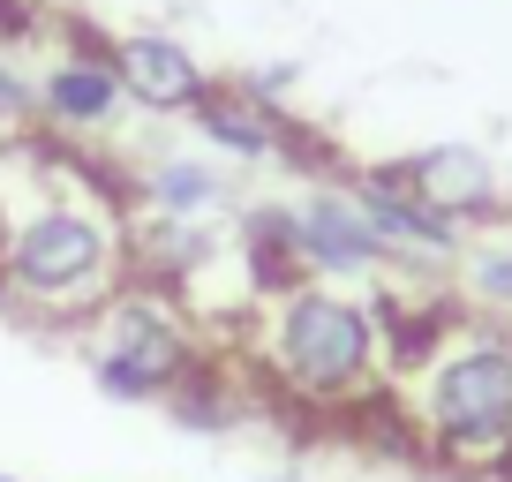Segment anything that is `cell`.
Wrapping results in <instances>:
<instances>
[{
  "instance_id": "obj_1",
  "label": "cell",
  "mask_w": 512,
  "mask_h": 482,
  "mask_svg": "<svg viewBox=\"0 0 512 482\" xmlns=\"http://www.w3.org/2000/svg\"><path fill=\"white\" fill-rule=\"evenodd\" d=\"M128 219V181L76 144L46 129L0 136V302L16 317L91 324L128 287Z\"/></svg>"
},
{
  "instance_id": "obj_2",
  "label": "cell",
  "mask_w": 512,
  "mask_h": 482,
  "mask_svg": "<svg viewBox=\"0 0 512 482\" xmlns=\"http://www.w3.org/2000/svg\"><path fill=\"white\" fill-rule=\"evenodd\" d=\"M241 370L264 392L317 407V415H362L392 392V354H384L377 309L362 287H332V279H302L287 294L249 302Z\"/></svg>"
},
{
  "instance_id": "obj_3",
  "label": "cell",
  "mask_w": 512,
  "mask_h": 482,
  "mask_svg": "<svg viewBox=\"0 0 512 482\" xmlns=\"http://www.w3.org/2000/svg\"><path fill=\"white\" fill-rule=\"evenodd\" d=\"M415 452L452 475H512V324L467 309L415 370L392 377Z\"/></svg>"
},
{
  "instance_id": "obj_4",
  "label": "cell",
  "mask_w": 512,
  "mask_h": 482,
  "mask_svg": "<svg viewBox=\"0 0 512 482\" xmlns=\"http://www.w3.org/2000/svg\"><path fill=\"white\" fill-rule=\"evenodd\" d=\"M76 332H83V370H91V385L106 392V400H128V407L166 400L211 354L204 332H196V317H189V302L166 294V287H144V279H128Z\"/></svg>"
},
{
  "instance_id": "obj_5",
  "label": "cell",
  "mask_w": 512,
  "mask_h": 482,
  "mask_svg": "<svg viewBox=\"0 0 512 482\" xmlns=\"http://www.w3.org/2000/svg\"><path fill=\"white\" fill-rule=\"evenodd\" d=\"M347 196L362 204V219L377 226L384 257H392V272H452V257H460V226L437 219L430 204H422L415 189H407L400 159H369L347 174Z\"/></svg>"
},
{
  "instance_id": "obj_6",
  "label": "cell",
  "mask_w": 512,
  "mask_h": 482,
  "mask_svg": "<svg viewBox=\"0 0 512 482\" xmlns=\"http://www.w3.org/2000/svg\"><path fill=\"white\" fill-rule=\"evenodd\" d=\"M31 91H38V129L61 136V144L113 136V129H121V113H128V91H121V76H113L106 38H76V46H61Z\"/></svg>"
},
{
  "instance_id": "obj_7",
  "label": "cell",
  "mask_w": 512,
  "mask_h": 482,
  "mask_svg": "<svg viewBox=\"0 0 512 482\" xmlns=\"http://www.w3.org/2000/svg\"><path fill=\"white\" fill-rule=\"evenodd\" d=\"M294 257H302V279H332V287H362V279L392 272L347 181H317L309 196H294Z\"/></svg>"
},
{
  "instance_id": "obj_8",
  "label": "cell",
  "mask_w": 512,
  "mask_h": 482,
  "mask_svg": "<svg viewBox=\"0 0 512 482\" xmlns=\"http://www.w3.org/2000/svg\"><path fill=\"white\" fill-rule=\"evenodd\" d=\"M400 174H407V189H415L437 219H452L460 234L467 226H490L497 211H512V189H505V174H497V159L475 151V144H422V151L400 159Z\"/></svg>"
},
{
  "instance_id": "obj_9",
  "label": "cell",
  "mask_w": 512,
  "mask_h": 482,
  "mask_svg": "<svg viewBox=\"0 0 512 482\" xmlns=\"http://www.w3.org/2000/svg\"><path fill=\"white\" fill-rule=\"evenodd\" d=\"M106 53H113V76H121L128 106H144V113H181L189 121V106L219 83L196 61V46L174 31H121V38H106Z\"/></svg>"
},
{
  "instance_id": "obj_10",
  "label": "cell",
  "mask_w": 512,
  "mask_h": 482,
  "mask_svg": "<svg viewBox=\"0 0 512 482\" xmlns=\"http://www.w3.org/2000/svg\"><path fill=\"white\" fill-rule=\"evenodd\" d=\"M189 129L234 166H272V159H294V151H302L294 106H264V98L241 91V83H211L189 106Z\"/></svg>"
},
{
  "instance_id": "obj_11",
  "label": "cell",
  "mask_w": 512,
  "mask_h": 482,
  "mask_svg": "<svg viewBox=\"0 0 512 482\" xmlns=\"http://www.w3.org/2000/svg\"><path fill=\"white\" fill-rule=\"evenodd\" d=\"M128 196H136V211H159V219H211L226 204V174L211 159L166 151V159H144L128 174Z\"/></svg>"
},
{
  "instance_id": "obj_12",
  "label": "cell",
  "mask_w": 512,
  "mask_h": 482,
  "mask_svg": "<svg viewBox=\"0 0 512 482\" xmlns=\"http://www.w3.org/2000/svg\"><path fill=\"white\" fill-rule=\"evenodd\" d=\"M452 294L475 317H512V211H497L490 226H467L452 257Z\"/></svg>"
},
{
  "instance_id": "obj_13",
  "label": "cell",
  "mask_w": 512,
  "mask_h": 482,
  "mask_svg": "<svg viewBox=\"0 0 512 482\" xmlns=\"http://www.w3.org/2000/svg\"><path fill=\"white\" fill-rule=\"evenodd\" d=\"M166 415L189 422V430H234V422H241L234 385H226V370H219V354H204V362H196V370L166 392Z\"/></svg>"
},
{
  "instance_id": "obj_14",
  "label": "cell",
  "mask_w": 512,
  "mask_h": 482,
  "mask_svg": "<svg viewBox=\"0 0 512 482\" xmlns=\"http://www.w3.org/2000/svg\"><path fill=\"white\" fill-rule=\"evenodd\" d=\"M23 129H38V91H31V76L0 53V136H23Z\"/></svg>"
},
{
  "instance_id": "obj_15",
  "label": "cell",
  "mask_w": 512,
  "mask_h": 482,
  "mask_svg": "<svg viewBox=\"0 0 512 482\" xmlns=\"http://www.w3.org/2000/svg\"><path fill=\"white\" fill-rule=\"evenodd\" d=\"M46 31V8L38 0H0V46H23V38Z\"/></svg>"
},
{
  "instance_id": "obj_16",
  "label": "cell",
  "mask_w": 512,
  "mask_h": 482,
  "mask_svg": "<svg viewBox=\"0 0 512 482\" xmlns=\"http://www.w3.org/2000/svg\"><path fill=\"white\" fill-rule=\"evenodd\" d=\"M272 482H302V475H272Z\"/></svg>"
},
{
  "instance_id": "obj_17",
  "label": "cell",
  "mask_w": 512,
  "mask_h": 482,
  "mask_svg": "<svg viewBox=\"0 0 512 482\" xmlns=\"http://www.w3.org/2000/svg\"><path fill=\"white\" fill-rule=\"evenodd\" d=\"M0 482H16V475H0Z\"/></svg>"
}]
</instances>
